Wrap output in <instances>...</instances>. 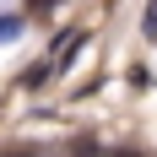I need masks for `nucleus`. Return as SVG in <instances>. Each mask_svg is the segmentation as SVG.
<instances>
[{
  "label": "nucleus",
  "mask_w": 157,
  "mask_h": 157,
  "mask_svg": "<svg viewBox=\"0 0 157 157\" xmlns=\"http://www.w3.org/2000/svg\"><path fill=\"white\" fill-rule=\"evenodd\" d=\"M16 27H22V22H16V16H0V38H11Z\"/></svg>",
  "instance_id": "obj_1"
},
{
  "label": "nucleus",
  "mask_w": 157,
  "mask_h": 157,
  "mask_svg": "<svg viewBox=\"0 0 157 157\" xmlns=\"http://www.w3.org/2000/svg\"><path fill=\"white\" fill-rule=\"evenodd\" d=\"M81 157H141V152H81Z\"/></svg>",
  "instance_id": "obj_2"
}]
</instances>
